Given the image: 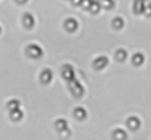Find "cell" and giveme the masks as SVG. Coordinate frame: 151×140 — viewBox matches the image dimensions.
I'll list each match as a JSON object with an SVG mask.
<instances>
[{
    "label": "cell",
    "instance_id": "6",
    "mask_svg": "<svg viewBox=\"0 0 151 140\" xmlns=\"http://www.w3.org/2000/svg\"><path fill=\"white\" fill-rule=\"evenodd\" d=\"M34 22H36V19H34V16L31 15V14H24V16H22V24H24V27L25 28H33L34 27Z\"/></svg>",
    "mask_w": 151,
    "mask_h": 140
},
{
    "label": "cell",
    "instance_id": "14",
    "mask_svg": "<svg viewBox=\"0 0 151 140\" xmlns=\"http://www.w3.org/2000/svg\"><path fill=\"white\" fill-rule=\"evenodd\" d=\"M144 55L142 53H135L133 56H132V62H133V65H136V66H139V65H142L144 63Z\"/></svg>",
    "mask_w": 151,
    "mask_h": 140
},
{
    "label": "cell",
    "instance_id": "11",
    "mask_svg": "<svg viewBox=\"0 0 151 140\" xmlns=\"http://www.w3.org/2000/svg\"><path fill=\"white\" fill-rule=\"evenodd\" d=\"M74 117L82 121V119H85V118L88 117V112H86L85 108H76V109H74Z\"/></svg>",
    "mask_w": 151,
    "mask_h": 140
},
{
    "label": "cell",
    "instance_id": "21",
    "mask_svg": "<svg viewBox=\"0 0 151 140\" xmlns=\"http://www.w3.org/2000/svg\"><path fill=\"white\" fill-rule=\"evenodd\" d=\"M144 14H145L147 16H151V3L145 5V8H144Z\"/></svg>",
    "mask_w": 151,
    "mask_h": 140
},
{
    "label": "cell",
    "instance_id": "26",
    "mask_svg": "<svg viewBox=\"0 0 151 140\" xmlns=\"http://www.w3.org/2000/svg\"><path fill=\"white\" fill-rule=\"evenodd\" d=\"M0 33H2V28H0Z\"/></svg>",
    "mask_w": 151,
    "mask_h": 140
},
{
    "label": "cell",
    "instance_id": "24",
    "mask_svg": "<svg viewBox=\"0 0 151 140\" xmlns=\"http://www.w3.org/2000/svg\"><path fill=\"white\" fill-rule=\"evenodd\" d=\"M17 2H18L19 5H24V3H27V2H28V0H17Z\"/></svg>",
    "mask_w": 151,
    "mask_h": 140
},
{
    "label": "cell",
    "instance_id": "25",
    "mask_svg": "<svg viewBox=\"0 0 151 140\" xmlns=\"http://www.w3.org/2000/svg\"><path fill=\"white\" fill-rule=\"evenodd\" d=\"M147 2H148V3H151V0H147Z\"/></svg>",
    "mask_w": 151,
    "mask_h": 140
},
{
    "label": "cell",
    "instance_id": "4",
    "mask_svg": "<svg viewBox=\"0 0 151 140\" xmlns=\"http://www.w3.org/2000/svg\"><path fill=\"white\" fill-rule=\"evenodd\" d=\"M64 27H65V30L68 33H74V31H77V28H79V22L76 21L74 18H68V19H65Z\"/></svg>",
    "mask_w": 151,
    "mask_h": 140
},
{
    "label": "cell",
    "instance_id": "22",
    "mask_svg": "<svg viewBox=\"0 0 151 140\" xmlns=\"http://www.w3.org/2000/svg\"><path fill=\"white\" fill-rule=\"evenodd\" d=\"M92 2H93V0H83V2H82V6H83L85 9H89L91 5H92Z\"/></svg>",
    "mask_w": 151,
    "mask_h": 140
},
{
    "label": "cell",
    "instance_id": "10",
    "mask_svg": "<svg viewBox=\"0 0 151 140\" xmlns=\"http://www.w3.org/2000/svg\"><path fill=\"white\" fill-rule=\"evenodd\" d=\"M126 137H127V134H126V131L122 130V128H117V130H114V133H113V139H114V140H126Z\"/></svg>",
    "mask_w": 151,
    "mask_h": 140
},
{
    "label": "cell",
    "instance_id": "18",
    "mask_svg": "<svg viewBox=\"0 0 151 140\" xmlns=\"http://www.w3.org/2000/svg\"><path fill=\"white\" fill-rule=\"evenodd\" d=\"M18 108H19V100H15L14 99V100H9L8 102V109L9 111H14V109H18Z\"/></svg>",
    "mask_w": 151,
    "mask_h": 140
},
{
    "label": "cell",
    "instance_id": "13",
    "mask_svg": "<svg viewBox=\"0 0 151 140\" xmlns=\"http://www.w3.org/2000/svg\"><path fill=\"white\" fill-rule=\"evenodd\" d=\"M22 117H24V114H22V111H21L19 108L11 111V119H14V121H21Z\"/></svg>",
    "mask_w": 151,
    "mask_h": 140
},
{
    "label": "cell",
    "instance_id": "5",
    "mask_svg": "<svg viewBox=\"0 0 151 140\" xmlns=\"http://www.w3.org/2000/svg\"><path fill=\"white\" fill-rule=\"evenodd\" d=\"M107 65H108V58H107V56H98V58L93 60V66H95L96 69H104Z\"/></svg>",
    "mask_w": 151,
    "mask_h": 140
},
{
    "label": "cell",
    "instance_id": "1",
    "mask_svg": "<svg viewBox=\"0 0 151 140\" xmlns=\"http://www.w3.org/2000/svg\"><path fill=\"white\" fill-rule=\"evenodd\" d=\"M68 83H70V92H71L76 97H82V96H83L85 89H83V86H82L79 81L71 80V81H68Z\"/></svg>",
    "mask_w": 151,
    "mask_h": 140
},
{
    "label": "cell",
    "instance_id": "15",
    "mask_svg": "<svg viewBox=\"0 0 151 140\" xmlns=\"http://www.w3.org/2000/svg\"><path fill=\"white\" fill-rule=\"evenodd\" d=\"M116 58H117V60L123 62V60H126V58H127V52H126L124 49H119V50L116 52Z\"/></svg>",
    "mask_w": 151,
    "mask_h": 140
},
{
    "label": "cell",
    "instance_id": "16",
    "mask_svg": "<svg viewBox=\"0 0 151 140\" xmlns=\"http://www.w3.org/2000/svg\"><path fill=\"white\" fill-rule=\"evenodd\" d=\"M89 11H91V12H93V14H98V12L101 11V3H99V2H96V0H93L92 5H91V8H89Z\"/></svg>",
    "mask_w": 151,
    "mask_h": 140
},
{
    "label": "cell",
    "instance_id": "19",
    "mask_svg": "<svg viewBox=\"0 0 151 140\" xmlns=\"http://www.w3.org/2000/svg\"><path fill=\"white\" fill-rule=\"evenodd\" d=\"M101 8L113 9V8H114V2H113V0H102V2H101Z\"/></svg>",
    "mask_w": 151,
    "mask_h": 140
},
{
    "label": "cell",
    "instance_id": "9",
    "mask_svg": "<svg viewBox=\"0 0 151 140\" xmlns=\"http://www.w3.org/2000/svg\"><path fill=\"white\" fill-rule=\"evenodd\" d=\"M126 124H127V127H129L130 130H136V128H139V125H141V121H139L136 117H130V118H127Z\"/></svg>",
    "mask_w": 151,
    "mask_h": 140
},
{
    "label": "cell",
    "instance_id": "12",
    "mask_svg": "<svg viewBox=\"0 0 151 140\" xmlns=\"http://www.w3.org/2000/svg\"><path fill=\"white\" fill-rule=\"evenodd\" d=\"M68 127V122H67V119H64V118H59V119H56L55 121V128L58 130V131H62V130H65Z\"/></svg>",
    "mask_w": 151,
    "mask_h": 140
},
{
    "label": "cell",
    "instance_id": "8",
    "mask_svg": "<svg viewBox=\"0 0 151 140\" xmlns=\"http://www.w3.org/2000/svg\"><path fill=\"white\" fill-rule=\"evenodd\" d=\"M145 0H135L133 2V11L135 14H144V8H145Z\"/></svg>",
    "mask_w": 151,
    "mask_h": 140
},
{
    "label": "cell",
    "instance_id": "3",
    "mask_svg": "<svg viewBox=\"0 0 151 140\" xmlns=\"http://www.w3.org/2000/svg\"><path fill=\"white\" fill-rule=\"evenodd\" d=\"M61 74H62L64 80L71 81V80H74V68L71 65H64L61 68Z\"/></svg>",
    "mask_w": 151,
    "mask_h": 140
},
{
    "label": "cell",
    "instance_id": "2",
    "mask_svg": "<svg viewBox=\"0 0 151 140\" xmlns=\"http://www.w3.org/2000/svg\"><path fill=\"white\" fill-rule=\"evenodd\" d=\"M27 55L30 58H33V59H39V58H42L43 50H42V47L39 44H28L27 46Z\"/></svg>",
    "mask_w": 151,
    "mask_h": 140
},
{
    "label": "cell",
    "instance_id": "17",
    "mask_svg": "<svg viewBox=\"0 0 151 140\" xmlns=\"http://www.w3.org/2000/svg\"><path fill=\"white\" fill-rule=\"evenodd\" d=\"M123 25H124V21H123L122 18H114V19H113V27H114L116 30L123 28Z\"/></svg>",
    "mask_w": 151,
    "mask_h": 140
},
{
    "label": "cell",
    "instance_id": "7",
    "mask_svg": "<svg viewBox=\"0 0 151 140\" xmlns=\"http://www.w3.org/2000/svg\"><path fill=\"white\" fill-rule=\"evenodd\" d=\"M52 78H53V74H52L50 69H43L42 74H40V81L43 84H47V83L52 81Z\"/></svg>",
    "mask_w": 151,
    "mask_h": 140
},
{
    "label": "cell",
    "instance_id": "23",
    "mask_svg": "<svg viewBox=\"0 0 151 140\" xmlns=\"http://www.w3.org/2000/svg\"><path fill=\"white\" fill-rule=\"evenodd\" d=\"M82 2H83V0H71V3L74 6H82Z\"/></svg>",
    "mask_w": 151,
    "mask_h": 140
},
{
    "label": "cell",
    "instance_id": "20",
    "mask_svg": "<svg viewBox=\"0 0 151 140\" xmlns=\"http://www.w3.org/2000/svg\"><path fill=\"white\" fill-rule=\"evenodd\" d=\"M59 134H61V137L62 139H67L70 134H71V131L68 130V128H65V130H62V131H59Z\"/></svg>",
    "mask_w": 151,
    "mask_h": 140
}]
</instances>
